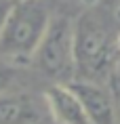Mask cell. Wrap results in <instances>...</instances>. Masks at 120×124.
Masks as SVG:
<instances>
[{"label": "cell", "instance_id": "obj_9", "mask_svg": "<svg viewBox=\"0 0 120 124\" xmlns=\"http://www.w3.org/2000/svg\"><path fill=\"white\" fill-rule=\"evenodd\" d=\"M11 7H13L11 0H0V30H2V25H4V19H7Z\"/></svg>", "mask_w": 120, "mask_h": 124}, {"label": "cell", "instance_id": "obj_3", "mask_svg": "<svg viewBox=\"0 0 120 124\" xmlns=\"http://www.w3.org/2000/svg\"><path fill=\"white\" fill-rule=\"evenodd\" d=\"M32 63L42 76L55 82H72L76 78L74 63V21L67 17H51Z\"/></svg>", "mask_w": 120, "mask_h": 124}, {"label": "cell", "instance_id": "obj_4", "mask_svg": "<svg viewBox=\"0 0 120 124\" xmlns=\"http://www.w3.org/2000/svg\"><path fill=\"white\" fill-rule=\"evenodd\" d=\"M67 84L80 99L88 124H118V105L107 86L93 80H72Z\"/></svg>", "mask_w": 120, "mask_h": 124}, {"label": "cell", "instance_id": "obj_8", "mask_svg": "<svg viewBox=\"0 0 120 124\" xmlns=\"http://www.w3.org/2000/svg\"><path fill=\"white\" fill-rule=\"evenodd\" d=\"M110 91H112L114 99H116V105L120 107V55L116 57L112 72H110Z\"/></svg>", "mask_w": 120, "mask_h": 124}, {"label": "cell", "instance_id": "obj_12", "mask_svg": "<svg viewBox=\"0 0 120 124\" xmlns=\"http://www.w3.org/2000/svg\"><path fill=\"white\" fill-rule=\"evenodd\" d=\"M116 55H120V30L116 34Z\"/></svg>", "mask_w": 120, "mask_h": 124}, {"label": "cell", "instance_id": "obj_10", "mask_svg": "<svg viewBox=\"0 0 120 124\" xmlns=\"http://www.w3.org/2000/svg\"><path fill=\"white\" fill-rule=\"evenodd\" d=\"M112 21L114 25L120 30V0H114V8H112Z\"/></svg>", "mask_w": 120, "mask_h": 124}, {"label": "cell", "instance_id": "obj_11", "mask_svg": "<svg viewBox=\"0 0 120 124\" xmlns=\"http://www.w3.org/2000/svg\"><path fill=\"white\" fill-rule=\"evenodd\" d=\"M80 4H84V7H97V4H99V2H103V0H78Z\"/></svg>", "mask_w": 120, "mask_h": 124}, {"label": "cell", "instance_id": "obj_7", "mask_svg": "<svg viewBox=\"0 0 120 124\" xmlns=\"http://www.w3.org/2000/svg\"><path fill=\"white\" fill-rule=\"evenodd\" d=\"M25 82H27V74L19 61L0 57V95L21 91V86Z\"/></svg>", "mask_w": 120, "mask_h": 124}, {"label": "cell", "instance_id": "obj_1", "mask_svg": "<svg viewBox=\"0 0 120 124\" xmlns=\"http://www.w3.org/2000/svg\"><path fill=\"white\" fill-rule=\"evenodd\" d=\"M116 32L95 11L82 13L74 21V80H93L110 76L116 61Z\"/></svg>", "mask_w": 120, "mask_h": 124}, {"label": "cell", "instance_id": "obj_5", "mask_svg": "<svg viewBox=\"0 0 120 124\" xmlns=\"http://www.w3.org/2000/svg\"><path fill=\"white\" fill-rule=\"evenodd\" d=\"M42 103L53 124H88L80 99L67 82H53L42 95Z\"/></svg>", "mask_w": 120, "mask_h": 124}, {"label": "cell", "instance_id": "obj_6", "mask_svg": "<svg viewBox=\"0 0 120 124\" xmlns=\"http://www.w3.org/2000/svg\"><path fill=\"white\" fill-rule=\"evenodd\" d=\"M44 103L27 91L0 95V124H42Z\"/></svg>", "mask_w": 120, "mask_h": 124}, {"label": "cell", "instance_id": "obj_2", "mask_svg": "<svg viewBox=\"0 0 120 124\" xmlns=\"http://www.w3.org/2000/svg\"><path fill=\"white\" fill-rule=\"evenodd\" d=\"M51 21L44 0L13 2L0 30V57L30 63Z\"/></svg>", "mask_w": 120, "mask_h": 124}, {"label": "cell", "instance_id": "obj_13", "mask_svg": "<svg viewBox=\"0 0 120 124\" xmlns=\"http://www.w3.org/2000/svg\"><path fill=\"white\" fill-rule=\"evenodd\" d=\"M11 2H23V0H11Z\"/></svg>", "mask_w": 120, "mask_h": 124}, {"label": "cell", "instance_id": "obj_14", "mask_svg": "<svg viewBox=\"0 0 120 124\" xmlns=\"http://www.w3.org/2000/svg\"><path fill=\"white\" fill-rule=\"evenodd\" d=\"M118 124H120V122H118Z\"/></svg>", "mask_w": 120, "mask_h": 124}]
</instances>
